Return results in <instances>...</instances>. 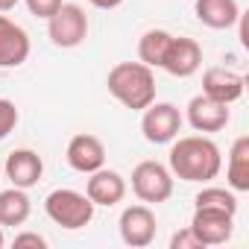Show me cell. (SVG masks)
Returning a JSON list of instances; mask_svg holds the SVG:
<instances>
[{
    "mask_svg": "<svg viewBox=\"0 0 249 249\" xmlns=\"http://www.w3.org/2000/svg\"><path fill=\"white\" fill-rule=\"evenodd\" d=\"M170 173L182 182H211L223 167L220 147L205 135H188L170 141Z\"/></svg>",
    "mask_w": 249,
    "mask_h": 249,
    "instance_id": "cell-1",
    "label": "cell"
},
{
    "mask_svg": "<svg viewBox=\"0 0 249 249\" xmlns=\"http://www.w3.org/2000/svg\"><path fill=\"white\" fill-rule=\"evenodd\" d=\"M108 94L132 111H144L156 100V76L144 62H120L106 76Z\"/></svg>",
    "mask_w": 249,
    "mask_h": 249,
    "instance_id": "cell-2",
    "label": "cell"
},
{
    "mask_svg": "<svg viewBox=\"0 0 249 249\" xmlns=\"http://www.w3.org/2000/svg\"><path fill=\"white\" fill-rule=\"evenodd\" d=\"M94 208H97V205H94L85 194L71 191V188H56V191H50L47 199H44L47 217H50L56 226L68 229V231L85 229V226L94 220Z\"/></svg>",
    "mask_w": 249,
    "mask_h": 249,
    "instance_id": "cell-3",
    "label": "cell"
},
{
    "mask_svg": "<svg viewBox=\"0 0 249 249\" xmlns=\"http://www.w3.org/2000/svg\"><path fill=\"white\" fill-rule=\"evenodd\" d=\"M47 36L56 47L73 50L88 38V15L76 3H62L56 15L47 18Z\"/></svg>",
    "mask_w": 249,
    "mask_h": 249,
    "instance_id": "cell-4",
    "label": "cell"
},
{
    "mask_svg": "<svg viewBox=\"0 0 249 249\" xmlns=\"http://www.w3.org/2000/svg\"><path fill=\"white\" fill-rule=\"evenodd\" d=\"M132 191L141 202L159 205L173 196V173L159 161H141L132 170Z\"/></svg>",
    "mask_w": 249,
    "mask_h": 249,
    "instance_id": "cell-5",
    "label": "cell"
},
{
    "mask_svg": "<svg viewBox=\"0 0 249 249\" xmlns=\"http://www.w3.org/2000/svg\"><path fill=\"white\" fill-rule=\"evenodd\" d=\"M182 123H185V117H182V111L173 106V103H150L147 108H144V117H141V132H144V138L150 141V144H170L173 138H179V132H182Z\"/></svg>",
    "mask_w": 249,
    "mask_h": 249,
    "instance_id": "cell-6",
    "label": "cell"
},
{
    "mask_svg": "<svg viewBox=\"0 0 249 249\" xmlns=\"http://www.w3.org/2000/svg\"><path fill=\"white\" fill-rule=\"evenodd\" d=\"M120 240L132 246V249H144L156 240V214L147 208V205H129V208H123L120 214Z\"/></svg>",
    "mask_w": 249,
    "mask_h": 249,
    "instance_id": "cell-7",
    "label": "cell"
},
{
    "mask_svg": "<svg viewBox=\"0 0 249 249\" xmlns=\"http://www.w3.org/2000/svg\"><path fill=\"white\" fill-rule=\"evenodd\" d=\"M191 231L205 246H220L234 231V214H229L223 208H196L194 220H191Z\"/></svg>",
    "mask_w": 249,
    "mask_h": 249,
    "instance_id": "cell-8",
    "label": "cell"
},
{
    "mask_svg": "<svg viewBox=\"0 0 249 249\" xmlns=\"http://www.w3.org/2000/svg\"><path fill=\"white\" fill-rule=\"evenodd\" d=\"M202 65V47L194 41V38H185V36H173L167 50H164V59H161V68L170 73V76H179V79H188L199 71Z\"/></svg>",
    "mask_w": 249,
    "mask_h": 249,
    "instance_id": "cell-9",
    "label": "cell"
},
{
    "mask_svg": "<svg viewBox=\"0 0 249 249\" xmlns=\"http://www.w3.org/2000/svg\"><path fill=\"white\" fill-rule=\"evenodd\" d=\"M229 120H231V111L226 103H217L205 94H196L188 103V123L196 132H220L226 129Z\"/></svg>",
    "mask_w": 249,
    "mask_h": 249,
    "instance_id": "cell-10",
    "label": "cell"
},
{
    "mask_svg": "<svg viewBox=\"0 0 249 249\" xmlns=\"http://www.w3.org/2000/svg\"><path fill=\"white\" fill-rule=\"evenodd\" d=\"M243 88H246V79L243 73L237 71H229V68H208L202 73V94L217 100V103H237L243 97Z\"/></svg>",
    "mask_w": 249,
    "mask_h": 249,
    "instance_id": "cell-11",
    "label": "cell"
},
{
    "mask_svg": "<svg viewBox=\"0 0 249 249\" xmlns=\"http://www.w3.org/2000/svg\"><path fill=\"white\" fill-rule=\"evenodd\" d=\"M30 59V36L21 24L0 15V68H21Z\"/></svg>",
    "mask_w": 249,
    "mask_h": 249,
    "instance_id": "cell-12",
    "label": "cell"
},
{
    "mask_svg": "<svg viewBox=\"0 0 249 249\" xmlns=\"http://www.w3.org/2000/svg\"><path fill=\"white\" fill-rule=\"evenodd\" d=\"M65 159L68 164L76 170V173H94L106 164V147L97 135H73L68 150H65Z\"/></svg>",
    "mask_w": 249,
    "mask_h": 249,
    "instance_id": "cell-13",
    "label": "cell"
},
{
    "mask_svg": "<svg viewBox=\"0 0 249 249\" xmlns=\"http://www.w3.org/2000/svg\"><path fill=\"white\" fill-rule=\"evenodd\" d=\"M88 176H91V179H88V185H85V196H88L94 205L111 208V205H117L123 196H126V179H123L117 170L100 167V170H94V173H88Z\"/></svg>",
    "mask_w": 249,
    "mask_h": 249,
    "instance_id": "cell-14",
    "label": "cell"
},
{
    "mask_svg": "<svg viewBox=\"0 0 249 249\" xmlns=\"http://www.w3.org/2000/svg\"><path fill=\"white\" fill-rule=\"evenodd\" d=\"M41 173H44V161L38 153L33 150H12L6 156V179L15 185V188H33L41 182Z\"/></svg>",
    "mask_w": 249,
    "mask_h": 249,
    "instance_id": "cell-15",
    "label": "cell"
},
{
    "mask_svg": "<svg viewBox=\"0 0 249 249\" xmlns=\"http://www.w3.org/2000/svg\"><path fill=\"white\" fill-rule=\"evenodd\" d=\"M194 12H196L199 24H205L208 30H229L240 21L237 0H196Z\"/></svg>",
    "mask_w": 249,
    "mask_h": 249,
    "instance_id": "cell-16",
    "label": "cell"
},
{
    "mask_svg": "<svg viewBox=\"0 0 249 249\" xmlns=\"http://www.w3.org/2000/svg\"><path fill=\"white\" fill-rule=\"evenodd\" d=\"M226 179H229V188L237 191V194H246L249 191V138L240 135L231 150H229V167H226Z\"/></svg>",
    "mask_w": 249,
    "mask_h": 249,
    "instance_id": "cell-17",
    "label": "cell"
},
{
    "mask_svg": "<svg viewBox=\"0 0 249 249\" xmlns=\"http://www.w3.org/2000/svg\"><path fill=\"white\" fill-rule=\"evenodd\" d=\"M30 196L24 188H6L0 191V226H24L30 220Z\"/></svg>",
    "mask_w": 249,
    "mask_h": 249,
    "instance_id": "cell-18",
    "label": "cell"
},
{
    "mask_svg": "<svg viewBox=\"0 0 249 249\" xmlns=\"http://www.w3.org/2000/svg\"><path fill=\"white\" fill-rule=\"evenodd\" d=\"M170 38L173 36L167 30H147L138 41V62H144L147 68H161V59H164Z\"/></svg>",
    "mask_w": 249,
    "mask_h": 249,
    "instance_id": "cell-19",
    "label": "cell"
},
{
    "mask_svg": "<svg viewBox=\"0 0 249 249\" xmlns=\"http://www.w3.org/2000/svg\"><path fill=\"white\" fill-rule=\"evenodd\" d=\"M196 208H223L229 214H237V196L234 191H226V188H202L196 196H194Z\"/></svg>",
    "mask_w": 249,
    "mask_h": 249,
    "instance_id": "cell-20",
    "label": "cell"
},
{
    "mask_svg": "<svg viewBox=\"0 0 249 249\" xmlns=\"http://www.w3.org/2000/svg\"><path fill=\"white\" fill-rule=\"evenodd\" d=\"M18 117H21V114H18V108H15L12 100H0V141L9 138V135L15 132Z\"/></svg>",
    "mask_w": 249,
    "mask_h": 249,
    "instance_id": "cell-21",
    "label": "cell"
},
{
    "mask_svg": "<svg viewBox=\"0 0 249 249\" xmlns=\"http://www.w3.org/2000/svg\"><path fill=\"white\" fill-rule=\"evenodd\" d=\"M27 3V9H30V15H36V18H50V15H56V9L65 3V0H24Z\"/></svg>",
    "mask_w": 249,
    "mask_h": 249,
    "instance_id": "cell-22",
    "label": "cell"
},
{
    "mask_svg": "<svg viewBox=\"0 0 249 249\" xmlns=\"http://www.w3.org/2000/svg\"><path fill=\"white\" fill-rule=\"evenodd\" d=\"M170 249H205V243L191 231V226L188 229H182V231H176L173 237H170Z\"/></svg>",
    "mask_w": 249,
    "mask_h": 249,
    "instance_id": "cell-23",
    "label": "cell"
},
{
    "mask_svg": "<svg viewBox=\"0 0 249 249\" xmlns=\"http://www.w3.org/2000/svg\"><path fill=\"white\" fill-rule=\"evenodd\" d=\"M15 246L21 249V246H36V249H44L47 246V240L41 237V234H36V231H24V234H15Z\"/></svg>",
    "mask_w": 249,
    "mask_h": 249,
    "instance_id": "cell-24",
    "label": "cell"
},
{
    "mask_svg": "<svg viewBox=\"0 0 249 249\" xmlns=\"http://www.w3.org/2000/svg\"><path fill=\"white\" fill-rule=\"evenodd\" d=\"M88 3H91L94 9H117L123 0H88Z\"/></svg>",
    "mask_w": 249,
    "mask_h": 249,
    "instance_id": "cell-25",
    "label": "cell"
},
{
    "mask_svg": "<svg viewBox=\"0 0 249 249\" xmlns=\"http://www.w3.org/2000/svg\"><path fill=\"white\" fill-rule=\"evenodd\" d=\"M18 3H21V0H0V12H12Z\"/></svg>",
    "mask_w": 249,
    "mask_h": 249,
    "instance_id": "cell-26",
    "label": "cell"
},
{
    "mask_svg": "<svg viewBox=\"0 0 249 249\" xmlns=\"http://www.w3.org/2000/svg\"><path fill=\"white\" fill-rule=\"evenodd\" d=\"M3 243H6V237H3V231H0V249H3Z\"/></svg>",
    "mask_w": 249,
    "mask_h": 249,
    "instance_id": "cell-27",
    "label": "cell"
}]
</instances>
